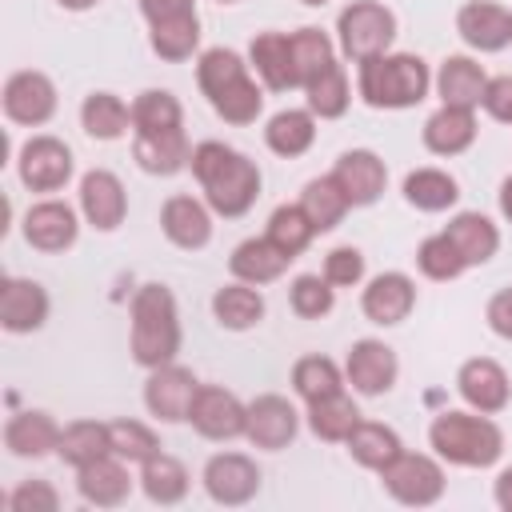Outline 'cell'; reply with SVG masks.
I'll list each match as a JSON object with an SVG mask.
<instances>
[{
	"mask_svg": "<svg viewBox=\"0 0 512 512\" xmlns=\"http://www.w3.org/2000/svg\"><path fill=\"white\" fill-rule=\"evenodd\" d=\"M212 316L228 332H248V328H256L264 320V296H260L256 284L232 280V284L212 292Z\"/></svg>",
	"mask_w": 512,
	"mask_h": 512,
	"instance_id": "obj_31",
	"label": "cell"
},
{
	"mask_svg": "<svg viewBox=\"0 0 512 512\" xmlns=\"http://www.w3.org/2000/svg\"><path fill=\"white\" fill-rule=\"evenodd\" d=\"M456 32L476 52H500L512 40V12L496 0H468L456 12Z\"/></svg>",
	"mask_w": 512,
	"mask_h": 512,
	"instance_id": "obj_21",
	"label": "cell"
},
{
	"mask_svg": "<svg viewBox=\"0 0 512 512\" xmlns=\"http://www.w3.org/2000/svg\"><path fill=\"white\" fill-rule=\"evenodd\" d=\"M184 128V108L168 88H148L132 100V136Z\"/></svg>",
	"mask_w": 512,
	"mask_h": 512,
	"instance_id": "obj_40",
	"label": "cell"
},
{
	"mask_svg": "<svg viewBox=\"0 0 512 512\" xmlns=\"http://www.w3.org/2000/svg\"><path fill=\"white\" fill-rule=\"evenodd\" d=\"M60 8H68V12H88V8H96L100 0H56Z\"/></svg>",
	"mask_w": 512,
	"mask_h": 512,
	"instance_id": "obj_56",
	"label": "cell"
},
{
	"mask_svg": "<svg viewBox=\"0 0 512 512\" xmlns=\"http://www.w3.org/2000/svg\"><path fill=\"white\" fill-rule=\"evenodd\" d=\"M432 84H436L440 104H452V108H480L488 76H484V68H480L472 56H444Z\"/></svg>",
	"mask_w": 512,
	"mask_h": 512,
	"instance_id": "obj_28",
	"label": "cell"
},
{
	"mask_svg": "<svg viewBox=\"0 0 512 512\" xmlns=\"http://www.w3.org/2000/svg\"><path fill=\"white\" fill-rule=\"evenodd\" d=\"M344 384H348V380H344L340 364L328 360V356H300V360L292 364V388H296V396H300L304 404H312V400H320V396H332V392H340Z\"/></svg>",
	"mask_w": 512,
	"mask_h": 512,
	"instance_id": "obj_43",
	"label": "cell"
},
{
	"mask_svg": "<svg viewBox=\"0 0 512 512\" xmlns=\"http://www.w3.org/2000/svg\"><path fill=\"white\" fill-rule=\"evenodd\" d=\"M192 148L184 128L172 132H148V136H132V160L148 172V176H176L188 164Z\"/></svg>",
	"mask_w": 512,
	"mask_h": 512,
	"instance_id": "obj_29",
	"label": "cell"
},
{
	"mask_svg": "<svg viewBox=\"0 0 512 512\" xmlns=\"http://www.w3.org/2000/svg\"><path fill=\"white\" fill-rule=\"evenodd\" d=\"M112 452V436H108V424L104 420H72L60 428V444H56V456L72 468H84L100 456Z\"/></svg>",
	"mask_w": 512,
	"mask_h": 512,
	"instance_id": "obj_37",
	"label": "cell"
},
{
	"mask_svg": "<svg viewBox=\"0 0 512 512\" xmlns=\"http://www.w3.org/2000/svg\"><path fill=\"white\" fill-rule=\"evenodd\" d=\"M476 144V108H452L440 104L424 120V148L436 156H460Z\"/></svg>",
	"mask_w": 512,
	"mask_h": 512,
	"instance_id": "obj_26",
	"label": "cell"
},
{
	"mask_svg": "<svg viewBox=\"0 0 512 512\" xmlns=\"http://www.w3.org/2000/svg\"><path fill=\"white\" fill-rule=\"evenodd\" d=\"M280 252H288L292 260L312 244V236H320L316 232V224L308 220V212L300 208V204H280L272 216H268V232H264Z\"/></svg>",
	"mask_w": 512,
	"mask_h": 512,
	"instance_id": "obj_44",
	"label": "cell"
},
{
	"mask_svg": "<svg viewBox=\"0 0 512 512\" xmlns=\"http://www.w3.org/2000/svg\"><path fill=\"white\" fill-rule=\"evenodd\" d=\"M288 304H292V312H296L300 320H320V316L332 312L336 288H332L324 276L304 272V276H296V280L288 284Z\"/></svg>",
	"mask_w": 512,
	"mask_h": 512,
	"instance_id": "obj_47",
	"label": "cell"
},
{
	"mask_svg": "<svg viewBox=\"0 0 512 512\" xmlns=\"http://www.w3.org/2000/svg\"><path fill=\"white\" fill-rule=\"evenodd\" d=\"M160 232L168 236V244L184 248V252H196L212 240V208L208 200H196L188 192H176L164 200L160 208Z\"/></svg>",
	"mask_w": 512,
	"mask_h": 512,
	"instance_id": "obj_18",
	"label": "cell"
},
{
	"mask_svg": "<svg viewBox=\"0 0 512 512\" xmlns=\"http://www.w3.org/2000/svg\"><path fill=\"white\" fill-rule=\"evenodd\" d=\"M344 448H348V456H352L360 468H368V472H384V468L404 452L396 428H388V424H380V420H360V424L352 428V436L344 440Z\"/></svg>",
	"mask_w": 512,
	"mask_h": 512,
	"instance_id": "obj_33",
	"label": "cell"
},
{
	"mask_svg": "<svg viewBox=\"0 0 512 512\" xmlns=\"http://www.w3.org/2000/svg\"><path fill=\"white\" fill-rule=\"evenodd\" d=\"M300 432V412L292 408L288 396L264 392L248 404V424H244V440L260 452H280L296 440Z\"/></svg>",
	"mask_w": 512,
	"mask_h": 512,
	"instance_id": "obj_13",
	"label": "cell"
},
{
	"mask_svg": "<svg viewBox=\"0 0 512 512\" xmlns=\"http://www.w3.org/2000/svg\"><path fill=\"white\" fill-rule=\"evenodd\" d=\"M200 480H204V492L216 504H224V508H240V504L256 500V492H260V468L244 452H216V456H208Z\"/></svg>",
	"mask_w": 512,
	"mask_h": 512,
	"instance_id": "obj_12",
	"label": "cell"
},
{
	"mask_svg": "<svg viewBox=\"0 0 512 512\" xmlns=\"http://www.w3.org/2000/svg\"><path fill=\"white\" fill-rule=\"evenodd\" d=\"M76 492L84 504L92 508H120L132 496V476H128V460L120 456H100L84 468H76Z\"/></svg>",
	"mask_w": 512,
	"mask_h": 512,
	"instance_id": "obj_23",
	"label": "cell"
},
{
	"mask_svg": "<svg viewBox=\"0 0 512 512\" xmlns=\"http://www.w3.org/2000/svg\"><path fill=\"white\" fill-rule=\"evenodd\" d=\"M484 112L492 116V120H500V124H512V72H504V76H488V84H484Z\"/></svg>",
	"mask_w": 512,
	"mask_h": 512,
	"instance_id": "obj_51",
	"label": "cell"
},
{
	"mask_svg": "<svg viewBox=\"0 0 512 512\" xmlns=\"http://www.w3.org/2000/svg\"><path fill=\"white\" fill-rule=\"evenodd\" d=\"M288 264H292V256L280 252L268 236H252V240L236 244L232 256H228V272H232L236 280H244V284H256V288L280 280V276L288 272Z\"/></svg>",
	"mask_w": 512,
	"mask_h": 512,
	"instance_id": "obj_27",
	"label": "cell"
},
{
	"mask_svg": "<svg viewBox=\"0 0 512 512\" xmlns=\"http://www.w3.org/2000/svg\"><path fill=\"white\" fill-rule=\"evenodd\" d=\"M304 416H308L312 436H316V440H324V444H344V440L352 436V428L364 420V416H360V408H356V400H352L344 388H340V392H332V396L312 400Z\"/></svg>",
	"mask_w": 512,
	"mask_h": 512,
	"instance_id": "obj_32",
	"label": "cell"
},
{
	"mask_svg": "<svg viewBox=\"0 0 512 512\" xmlns=\"http://www.w3.org/2000/svg\"><path fill=\"white\" fill-rule=\"evenodd\" d=\"M48 292L40 280H28V276H4L0 280V324L4 332H36L44 328L48 320Z\"/></svg>",
	"mask_w": 512,
	"mask_h": 512,
	"instance_id": "obj_17",
	"label": "cell"
},
{
	"mask_svg": "<svg viewBox=\"0 0 512 512\" xmlns=\"http://www.w3.org/2000/svg\"><path fill=\"white\" fill-rule=\"evenodd\" d=\"M56 444H60V424L44 408L12 412L4 424V448L20 460H40V456L56 452Z\"/></svg>",
	"mask_w": 512,
	"mask_h": 512,
	"instance_id": "obj_24",
	"label": "cell"
},
{
	"mask_svg": "<svg viewBox=\"0 0 512 512\" xmlns=\"http://www.w3.org/2000/svg\"><path fill=\"white\" fill-rule=\"evenodd\" d=\"M336 40H340V52L352 64H364V60L384 56L392 48V40H396V16L380 0H352L336 16Z\"/></svg>",
	"mask_w": 512,
	"mask_h": 512,
	"instance_id": "obj_6",
	"label": "cell"
},
{
	"mask_svg": "<svg viewBox=\"0 0 512 512\" xmlns=\"http://www.w3.org/2000/svg\"><path fill=\"white\" fill-rule=\"evenodd\" d=\"M248 68L252 64H244V56L232 48H208L196 60V84L208 96L212 112L228 124H256V116L264 112V88Z\"/></svg>",
	"mask_w": 512,
	"mask_h": 512,
	"instance_id": "obj_2",
	"label": "cell"
},
{
	"mask_svg": "<svg viewBox=\"0 0 512 512\" xmlns=\"http://www.w3.org/2000/svg\"><path fill=\"white\" fill-rule=\"evenodd\" d=\"M384 492L408 508H428L444 496L448 480H444V464L440 456H428V452H400L384 472H376Z\"/></svg>",
	"mask_w": 512,
	"mask_h": 512,
	"instance_id": "obj_7",
	"label": "cell"
},
{
	"mask_svg": "<svg viewBox=\"0 0 512 512\" xmlns=\"http://www.w3.org/2000/svg\"><path fill=\"white\" fill-rule=\"evenodd\" d=\"M396 376H400V360H396V352L384 340H372L368 336V340H356L348 348L344 380L352 384V392H360V396H384V392H392Z\"/></svg>",
	"mask_w": 512,
	"mask_h": 512,
	"instance_id": "obj_15",
	"label": "cell"
},
{
	"mask_svg": "<svg viewBox=\"0 0 512 512\" xmlns=\"http://www.w3.org/2000/svg\"><path fill=\"white\" fill-rule=\"evenodd\" d=\"M496 200H500V216L512 224V172L500 180V192H496Z\"/></svg>",
	"mask_w": 512,
	"mask_h": 512,
	"instance_id": "obj_55",
	"label": "cell"
},
{
	"mask_svg": "<svg viewBox=\"0 0 512 512\" xmlns=\"http://www.w3.org/2000/svg\"><path fill=\"white\" fill-rule=\"evenodd\" d=\"M428 444L444 464L456 468H492L504 452V432L484 412L448 408L428 424Z\"/></svg>",
	"mask_w": 512,
	"mask_h": 512,
	"instance_id": "obj_3",
	"label": "cell"
},
{
	"mask_svg": "<svg viewBox=\"0 0 512 512\" xmlns=\"http://www.w3.org/2000/svg\"><path fill=\"white\" fill-rule=\"evenodd\" d=\"M360 308L380 328L404 324L408 312L416 308V284H412V276H404V272H380V276H372L368 288L360 292Z\"/></svg>",
	"mask_w": 512,
	"mask_h": 512,
	"instance_id": "obj_20",
	"label": "cell"
},
{
	"mask_svg": "<svg viewBox=\"0 0 512 512\" xmlns=\"http://www.w3.org/2000/svg\"><path fill=\"white\" fill-rule=\"evenodd\" d=\"M444 236L456 244V252L464 256L468 268L476 264H488L500 248V228L484 216V212H456L448 224H444Z\"/></svg>",
	"mask_w": 512,
	"mask_h": 512,
	"instance_id": "obj_30",
	"label": "cell"
},
{
	"mask_svg": "<svg viewBox=\"0 0 512 512\" xmlns=\"http://www.w3.org/2000/svg\"><path fill=\"white\" fill-rule=\"evenodd\" d=\"M80 236V220L64 200H40L24 212V240L36 252H64Z\"/></svg>",
	"mask_w": 512,
	"mask_h": 512,
	"instance_id": "obj_22",
	"label": "cell"
},
{
	"mask_svg": "<svg viewBox=\"0 0 512 512\" xmlns=\"http://www.w3.org/2000/svg\"><path fill=\"white\" fill-rule=\"evenodd\" d=\"M492 500H496L500 512H512V468H504V472L496 476V484H492Z\"/></svg>",
	"mask_w": 512,
	"mask_h": 512,
	"instance_id": "obj_54",
	"label": "cell"
},
{
	"mask_svg": "<svg viewBox=\"0 0 512 512\" xmlns=\"http://www.w3.org/2000/svg\"><path fill=\"white\" fill-rule=\"evenodd\" d=\"M108 436H112V456L128 464H144L148 456L160 452V436L144 420H108Z\"/></svg>",
	"mask_w": 512,
	"mask_h": 512,
	"instance_id": "obj_46",
	"label": "cell"
},
{
	"mask_svg": "<svg viewBox=\"0 0 512 512\" xmlns=\"http://www.w3.org/2000/svg\"><path fill=\"white\" fill-rule=\"evenodd\" d=\"M484 320H488V328H492L500 340H512V284L500 288V292H492V300H488V308H484Z\"/></svg>",
	"mask_w": 512,
	"mask_h": 512,
	"instance_id": "obj_52",
	"label": "cell"
},
{
	"mask_svg": "<svg viewBox=\"0 0 512 512\" xmlns=\"http://www.w3.org/2000/svg\"><path fill=\"white\" fill-rule=\"evenodd\" d=\"M80 212L96 232H116L128 216V192L116 172L92 168L80 176Z\"/></svg>",
	"mask_w": 512,
	"mask_h": 512,
	"instance_id": "obj_16",
	"label": "cell"
},
{
	"mask_svg": "<svg viewBox=\"0 0 512 512\" xmlns=\"http://www.w3.org/2000/svg\"><path fill=\"white\" fill-rule=\"evenodd\" d=\"M304 96H308V112H312V116H320V120H340V116L348 112V104H352V88H348L344 68L332 60L320 76H312V80L304 84Z\"/></svg>",
	"mask_w": 512,
	"mask_h": 512,
	"instance_id": "obj_42",
	"label": "cell"
},
{
	"mask_svg": "<svg viewBox=\"0 0 512 512\" xmlns=\"http://www.w3.org/2000/svg\"><path fill=\"white\" fill-rule=\"evenodd\" d=\"M416 268H420L428 280H456L468 264H464V256L456 252V244H452L444 232H436V236L420 240V248H416Z\"/></svg>",
	"mask_w": 512,
	"mask_h": 512,
	"instance_id": "obj_48",
	"label": "cell"
},
{
	"mask_svg": "<svg viewBox=\"0 0 512 512\" xmlns=\"http://www.w3.org/2000/svg\"><path fill=\"white\" fill-rule=\"evenodd\" d=\"M288 44H292V64H296L300 88L336 60V48H332L328 32H320V28H296V32H288Z\"/></svg>",
	"mask_w": 512,
	"mask_h": 512,
	"instance_id": "obj_45",
	"label": "cell"
},
{
	"mask_svg": "<svg viewBox=\"0 0 512 512\" xmlns=\"http://www.w3.org/2000/svg\"><path fill=\"white\" fill-rule=\"evenodd\" d=\"M404 200L420 212H448L460 200V184L444 168H416L404 176Z\"/></svg>",
	"mask_w": 512,
	"mask_h": 512,
	"instance_id": "obj_38",
	"label": "cell"
},
{
	"mask_svg": "<svg viewBox=\"0 0 512 512\" xmlns=\"http://www.w3.org/2000/svg\"><path fill=\"white\" fill-rule=\"evenodd\" d=\"M72 148L56 136H32L24 140L20 156H16V172L20 184L32 192H60L72 180Z\"/></svg>",
	"mask_w": 512,
	"mask_h": 512,
	"instance_id": "obj_9",
	"label": "cell"
},
{
	"mask_svg": "<svg viewBox=\"0 0 512 512\" xmlns=\"http://www.w3.org/2000/svg\"><path fill=\"white\" fill-rule=\"evenodd\" d=\"M188 424L204 436V440H236L244 436V424H248V404L220 388V384H200L196 400H192V412H188Z\"/></svg>",
	"mask_w": 512,
	"mask_h": 512,
	"instance_id": "obj_11",
	"label": "cell"
},
{
	"mask_svg": "<svg viewBox=\"0 0 512 512\" xmlns=\"http://www.w3.org/2000/svg\"><path fill=\"white\" fill-rule=\"evenodd\" d=\"M332 288H356L364 280V252L352 244H340L324 256V272H320Z\"/></svg>",
	"mask_w": 512,
	"mask_h": 512,
	"instance_id": "obj_49",
	"label": "cell"
},
{
	"mask_svg": "<svg viewBox=\"0 0 512 512\" xmlns=\"http://www.w3.org/2000/svg\"><path fill=\"white\" fill-rule=\"evenodd\" d=\"M140 12H144L148 24H164V20L196 12V0H140Z\"/></svg>",
	"mask_w": 512,
	"mask_h": 512,
	"instance_id": "obj_53",
	"label": "cell"
},
{
	"mask_svg": "<svg viewBox=\"0 0 512 512\" xmlns=\"http://www.w3.org/2000/svg\"><path fill=\"white\" fill-rule=\"evenodd\" d=\"M4 116L12 124H24V128H40L56 116V84L36 72V68H20L4 80Z\"/></svg>",
	"mask_w": 512,
	"mask_h": 512,
	"instance_id": "obj_10",
	"label": "cell"
},
{
	"mask_svg": "<svg viewBox=\"0 0 512 512\" xmlns=\"http://www.w3.org/2000/svg\"><path fill=\"white\" fill-rule=\"evenodd\" d=\"M12 512H56L60 508V492L48 480H20L8 496Z\"/></svg>",
	"mask_w": 512,
	"mask_h": 512,
	"instance_id": "obj_50",
	"label": "cell"
},
{
	"mask_svg": "<svg viewBox=\"0 0 512 512\" xmlns=\"http://www.w3.org/2000/svg\"><path fill=\"white\" fill-rule=\"evenodd\" d=\"M216 4H236V0H216Z\"/></svg>",
	"mask_w": 512,
	"mask_h": 512,
	"instance_id": "obj_58",
	"label": "cell"
},
{
	"mask_svg": "<svg viewBox=\"0 0 512 512\" xmlns=\"http://www.w3.org/2000/svg\"><path fill=\"white\" fill-rule=\"evenodd\" d=\"M456 392L460 400L472 408V412H484V416H496L508 408L512 400V380L508 372L492 360V356H472L460 364L456 372Z\"/></svg>",
	"mask_w": 512,
	"mask_h": 512,
	"instance_id": "obj_14",
	"label": "cell"
},
{
	"mask_svg": "<svg viewBox=\"0 0 512 512\" xmlns=\"http://www.w3.org/2000/svg\"><path fill=\"white\" fill-rule=\"evenodd\" d=\"M188 168H192L208 208L224 220L244 216L260 196V168L224 140H200L188 156Z\"/></svg>",
	"mask_w": 512,
	"mask_h": 512,
	"instance_id": "obj_1",
	"label": "cell"
},
{
	"mask_svg": "<svg viewBox=\"0 0 512 512\" xmlns=\"http://www.w3.org/2000/svg\"><path fill=\"white\" fill-rule=\"evenodd\" d=\"M300 208L308 212V220L316 224V232H332V228L348 216L352 200L344 196L340 180L328 172V176H316V180L304 184V192H300Z\"/></svg>",
	"mask_w": 512,
	"mask_h": 512,
	"instance_id": "obj_39",
	"label": "cell"
},
{
	"mask_svg": "<svg viewBox=\"0 0 512 512\" xmlns=\"http://www.w3.org/2000/svg\"><path fill=\"white\" fill-rule=\"evenodd\" d=\"M188 484H192L188 468L176 456H168L164 448L140 464V488L152 504H180L188 496Z\"/></svg>",
	"mask_w": 512,
	"mask_h": 512,
	"instance_id": "obj_35",
	"label": "cell"
},
{
	"mask_svg": "<svg viewBox=\"0 0 512 512\" xmlns=\"http://www.w3.org/2000/svg\"><path fill=\"white\" fill-rule=\"evenodd\" d=\"M332 176L340 180V188L352 200V208L376 204L380 192H384V184H388V168H384V160L372 148H348V152H340L336 164H332Z\"/></svg>",
	"mask_w": 512,
	"mask_h": 512,
	"instance_id": "obj_19",
	"label": "cell"
},
{
	"mask_svg": "<svg viewBox=\"0 0 512 512\" xmlns=\"http://www.w3.org/2000/svg\"><path fill=\"white\" fill-rule=\"evenodd\" d=\"M264 144L276 156H284V160L304 156L316 144V116L308 108H284V112H276L264 124Z\"/></svg>",
	"mask_w": 512,
	"mask_h": 512,
	"instance_id": "obj_34",
	"label": "cell"
},
{
	"mask_svg": "<svg viewBox=\"0 0 512 512\" xmlns=\"http://www.w3.org/2000/svg\"><path fill=\"white\" fill-rule=\"evenodd\" d=\"M200 392V380L192 376V368L184 364H160V368H148V380H144V408L164 420V424H184L188 412H192V400Z\"/></svg>",
	"mask_w": 512,
	"mask_h": 512,
	"instance_id": "obj_8",
	"label": "cell"
},
{
	"mask_svg": "<svg viewBox=\"0 0 512 512\" xmlns=\"http://www.w3.org/2000/svg\"><path fill=\"white\" fill-rule=\"evenodd\" d=\"M356 88L368 108H416L432 88V72L416 52H384L360 64Z\"/></svg>",
	"mask_w": 512,
	"mask_h": 512,
	"instance_id": "obj_5",
	"label": "cell"
},
{
	"mask_svg": "<svg viewBox=\"0 0 512 512\" xmlns=\"http://www.w3.org/2000/svg\"><path fill=\"white\" fill-rule=\"evenodd\" d=\"M248 64L256 68L260 84L272 88V92L300 88V80H296V64H292L288 32H260V36H252V44H248Z\"/></svg>",
	"mask_w": 512,
	"mask_h": 512,
	"instance_id": "obj_25",
	"label": "cell"
},
{
	"mask_svg": "<svg viewBox=\"0 0 512 512\" xmlns=\"http://www.w3.org/2000/svg\"><path fill=\"white\" fill-rule=\"evenodd\" d=\"M300 4H308V8H320V4H328V0H300Z\"/></svg>",
	"mask_w": 512,
	"mask_h": 512,
	"instance_id": "obj_57",
	"label": "cell"
},
{
	"mask_svg": "<svg viewBox=\"0 0 512 512\" xmlns=\"http://www.w3.org/2000/svg\"><path fill=\"white\" fill-rule=\"evenodd\" d=\"M80 124L92 140H120L132 128V104L116 92H88L80 104Z\"/></svg>",
	"mask_w": 512,
	"mask_h": 512,
	"instance_id": "obj_36",
	"label": "cell"
},
{
	"mask_svg": "<svg viewBox=\"0 0 512 512\" xmlns=\"http://www.w3.org/2000/svg\"><path fill=\"white\" fill-rule=\"evenodd\" d=\"M148 44L168 64L188 60L200 48V16L188 12V16H176V20H164V24H148Z\"/></svg>",
	"mask_w": 512,
	"mask_h": 512,
	"instance_id": "obj_41",
	"label": "cell"
},
{
	"mask_svg": "<svg viewBox=\"0 0 512 512\" xmlns=\"http://www.w3.org/2000/svg\"><path fill=\"white\" fill-rule=\"evenodd\" d=\"M132 332H128V348L132 360L140 368H160L172 364L180 352V312H176V296L164 284H144L132 296Z\"/></svg>",
	"mask_w": 512,
	"mask_h": 512,
	"instance_id": "obj_4",
	"label": "cell"
}]
</instances>
